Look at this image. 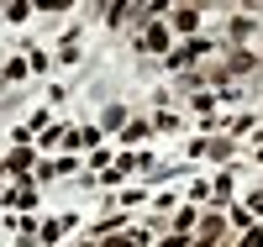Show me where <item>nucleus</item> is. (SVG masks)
<instances>
[{
  "mask_svg": "<svg viewBox=\"0 0 263 247\" xmlns=\"http://www.w3.org/2000/svg\"><path fill=\"white\" fill-rule=\"evenodd\" d=\"M142 48H168V32H163V27H147V37H142Z\"/></svg>",
  "mask_w": 263,
  "mask_h": 247,
  "instance_id": "nucleus-1",
  "label": "nucleus"
},
{
  "mask_svg": "<svg viewBox=\"0 0 263 247\" xmlns=\"http://www.w3.org/2000/svg\"><path fill=\"white\" fill-rule=\"evenodd\" d=\"M27 168H32V153L16 147V153H11V174H27Z\"/></svg>",
  "mask_w": 263,
  "mask_h": 247,
  "instance_id": "nucleus-2",
  "label": "nucleus"
},
{
  "mask_svg": "<svg viewBox=\"0 0 263 247\" xmlns=\"http://www.w3.org/2000/svg\"><path fill=\"white\" fill-rule=\"evenodd\" d=\"M242 247H263V232H248V242Z\"/></svg>",
  "mask_w": 263,
  "mask_h": 247,
  "instance_id": "nucleus-3",
  "label": "nucleus"
}]
</instances>
